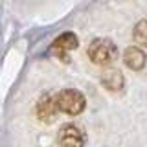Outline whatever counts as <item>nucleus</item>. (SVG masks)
I'll use <instances>...</instances> for the list:
<instances>
[{"label": "nucleus", "instance_id": "8", "mask_svg": "<svg viewBox=\"0 0 147 147\" xmlns=\"http://www.w3.org/2000/svg\"><path fill=\"white\" fill-rule=\"evenodd\" d=\"M132 39L136 44L147 48V20H140L132 30Z\"/></svg>", "mask_w": 147, "mask_h": 147}, {"label": "nucleus", "instance_id": "7", "mask_svg": "<svg viewBox=\"0 0 147 147\" xmlns=\"http://www.w3.org/2000/svg\"><path fill=\"white\" fill-rule=\"evenodd\" d=\"M101 85L110 92H119L125 86V77L116 68H107V70L101 74Z\"/></svg>", "mask_w": 147, "mask_h": 147}, {"label": "nucleus", "instance_id": "3", "mask_svg": "<svg viewBox=\"0 0 147 147\" xmlns=\"http://www.w3.org/2000/svg\"><path fill=\"white\" fill-rule=\"evenodd\" d=\"M86 142V134L81 127L66 123L59 129V145L61 147H83Z\"/></svg>", "mask_w": 147, "mask_h": 147}, {"label": "nucleus", "instance_id": "4", "mask_svg": "<svg viewBox=\"0 0 147 147\" xmlns=\"http://www.w3.org/2000/svg\"><path fill=\"white\" fill-rule=\"evenodd\" d=\"M37 118L44 123H52L55 116H57V105H55V96H50V94H44L40 96V99L37 101Z\"/></svg>", "mask_w": 147, "mask_h": 147}, {"label": "nucleus", "instance_id": "6", "mask_svg": "<svg viewBox=\"0 0 147 147\" xmlns=\"http://www.w3.org/2000/svg\"><path fill=\"white\" fill-rule=\"evenodd\" d=\"M123 63H125L131 70L138 72V70H142V68L145 66L147 55L140 46H129L125 52H123Z\"/></svg>", "mask_w": 147, "mask_h": 147}, {"label": "nucleus", "instance_id": "2", "mask_svg": "<svg viewBox=\"0 0 147 147\" xmlns=\"http://www.w3.org/2000/svg\"><path fill=\"white\" fill-rule=\"evenodd\" d=\"M55 105L59 112H64L68 116H77L81 114L86 107V99L83 92L76 88H64L55 96Z\"/></svg>", "mask_w": 147, "mask_h": 147}, {"label": "nucleus", "instance_id": "1", "mask_svg": "<svg viewBox=\"0 0 147 147\" xmlns=\"http://www.w3.org/2000/svg\"><path fill=\"white\" fill-rule=\"evenodd\" d=\"M88 53L90 61L99 66H109L118 59V46L114 44V40L107 39V37H98L88 44Z\"/></svg>", "mask_w": 147, "mask_h": 147}, {"label": "nucleus", "instance_id": "5", "mask_svg": "<svg viewBox=\"0 0 147 147\" xmlns=\"http://www.w3.org/2000/svg\"><path fill=\"white\" fill-rule=\"evenodd\" d=\"M77 46H79V39H77V35L72 33V31H66V33L59 35L57 39L53 40L52 52H55L61 59H64V61H68L66 52H70V50H76Z\"/></svg>", "mask_w": 147, "mask_h": 147}]
</instances>
